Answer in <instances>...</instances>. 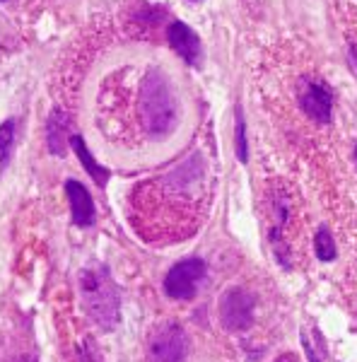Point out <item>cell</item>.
I'll return each mask as SVG.
<instances>
[{
    "label": "cell",
    "instance_id": "obj_1",
    "mask_svg": "<svg viewBox=\"0 0 357 362\" xmlns=\"http://www.w3.org/2000/svg\"><path fill=\"white\" fill-rule=\"evenodd\" d=\"M138 112L143 126L152 136H167L177 128V95L172 92V83L160 68H150L140 83Z\"/></svg>",
    "mask_w": 357,
    "mask_h": 362
},
{
    "label": "cell",
    "instance_id": "obj_2",
    "mask_svg": "<svg viewBox=\"0 0 357 362\" xmlns=\"http://www.w3.org/2000/svg\"><path fill=\"white\" fill-rule=\"evenodd\" d=\"M80 295L83 305L99 329L111 331L119 324L121 314V297L119 288L109 276V268L102 264H95L80 273Z\"/></svg>",
    "mask_w": 357,
    "mask_h": 362
},
{
    "label": "cell",
    "instance_id": "obj_3",
    "mask_svg": "<svg viewBox=\"0 0 357 362\" xmlns=\"http://www.w3.org/2000/svg\"><path fill=\"white\" fill-rule=\"evenodd\" d=\"M206 278V264L201 259H184L169 268L165 278V293L174 300H191L198 285Z\"/></svg>",
    "mask_w": 357,
    "mask_h": 362
},
{
    "label": "cell",
    "instance_id": "obj_4",
    "mask_svg": "<svg viewBox=\"0 0 357 362\" xmlns=\"http://www.w3.org/2000/svg\"><path fill=\"white\" fill-rule=\"evenodd\" d=\"M254 295L242 288H230L220 297V321L227 331H247L254 319Z\"/></svg>",
    "mask_w": 357,
    "mask_h": 362
},
{
    "label": "cell",
    "instance_id": "obj_5",
    "mask_svg": "<svg viewBox=\"0 0 357 362\" xmlns=\"http://www.w3.org/2000/svg\"><path fill=\"white\" fill-rule=\"evenodd\" d=\"M300 104L302 112L319 126L331 124V112H333V92L331 87L321 80L304 78L300 83Z\"/></svg>",
    "mask_w": 357,
    "mask_h": 362
},
{
    "label": "cell",
    "instance_id": "obj_6",
    "mask_svg": "<svg viewBox=\"0 0 357 362\" xmlns=\"http://www.w3.org/2000/svg\"><path fill=\"white\" fill-rule=\"evenodd\" d=\"M150 362H186V334L179 324H165L155 331Z\"/></svg>",
    "mask_w": 357,
    "mask_h": 362
},
{
    "label": "cell",
    "instance_id": "obj_7",
    "mask_svg": "<svg viewBox=\"0 0 357 362\" xmlns=\"http://www.w3.org/2000/svg\"><path fill=\"white\" fill-rule=\"evenodd\" d=\"M167 37H169V44L177 54L189 63L191 68H201L203 66V44H201V37L196 32L184 25V22L174 20L172 25L167 27Z\"/></svg>",
    "mask_w": 357,
    "mask_h": 362
},
{
    "label": "cell",
    "instance_id": "obj_8",
    "mask_svg": "<svg viewBox=\"0 0 357 362\" xmlns=\"http://www.w3.org/2000/svg\"><path fill=\"white\" fill-rule=\"evenodd\" d=\"M66 194H68V201H70L73 223L78 227H90L97 218V208H95V201H92L90 191H87L80 181L68 179L66 181Z\"/></svg>",
    "mask_w": 357,
    "mask_h": 362
},
{
    "label": "cell",
    "instance_id": "obj_9",
    "mask_svg": "<svg viewBox=\"0 0 357 362\" xmlns=\"http://www.w3.org/2000/svg\"><path fill=\"white\" fill-rule=\"evenodd\" d=\"M68 126L70 119L66 112L54 109L49 116V124H46V145H49L51 155H66V143H68Z\"/></svg>",
    "mask_w": 357,
    "mask_h": 362
},
{
    "label": "cell",
    "instance_id": "obj_10",
    "mask_svg": "<svg viewBox=\"0 0 357 362\" xmlns=\"http://www.w3.org/2000/svg\"><path fill=\"white\" fill-rule=\"evenodd\" d=\"M70 148L75 150V155H78V160L83 162V167H85V172L90 174L92 179L97 181L99 186H107V181H109V169H104L99 162L95 160V157L90 155V150H87V145H85V140H83V136H70Z\"/></svg>",
    "mask_w": 357,
    "mask_h": 362
},
{
    "label": "cell",
    "instance_id": "obj_11",
    "mask_svg": "<svg viewBox=\"0 0 357 362\" xmlns=\"http://www.w3.org/2000/svg\"><path fill=\"white\" fill-rule=\"evenodd\" d=\"M314 251H316V256H319V261H324V264L336 261L338 249H336V242H333V237H331V232H329V227H326V225H321L319 230H316Z\"/></svg>",
    "mask_w": 357,
    "mask_h": 362
},
{
    "label": "cell",
    "instance_id": "obj_12",
    "mask_svg": "<svg viewBox=\"0 0 357 362\" xmlns=\"http://www.w3.org/2000/svg\"><path fill=\"white\" fill-rule=\"evenodd\" d=\"M15 150V119L0 124V167H8Z\"/></svg>",
    "mask_w": 357,
    "mask_h": 362
},
{
    "label": "cell",
    "instance_id": "obj_13",
    "mask_svg": "<svg viewBox=\"0 0 357 362\" xmlns=\"http://www.w3.org/2000/svg\"><path fill=\"white\" fill-rule=\"evenodd\" d=\"M234 140H237L239 162H247L249 160V143H247V121H244L242 107H237V133H234Z\"/></svg>",
    "mask_w": 357,
    "mask_h": 362
},
{
    "label": "cell",
    "instance_id": "obj_14",
    "mask_svg": "<svg viewBox=\"0 0 357 362\" xmlns=\"http://www.w3.org/2000/svg\"><path fill=\"white\" fill-rule=\"evenodd\" d=\"M302 348H304V353H307V360L309 362H321L319 358H316V353H314V348H312V343H309V338L302 334Z\"/></svg>",
    "mask_w": 357,
    "mask_h": 362
},
{
    "label": "cell",
    "instance_id": "obj_15",
    "mask_svg": "<svg viewBox=\"0 0 357 362\" xmlns=\"http://www.w3.org/2000/svg\"><path fill=\"white\" fill-rule=\"evenodd\" d=\"M350 56H353V61H355V68H357V46H350Z\"/></svg>",
    "mask_w": 357,
    "mask_h": 362
},
{
    "label": "cell",
    "instance_id": "obj_16",
    "mask_svg": "<svg viewBox=\"0 0 357 362\" xmlns=\"http://www.w3.org/2000/svg\"><path fill=\"white\" fill-rule=\"evenodd\" d=\"M275 362H295L292 358H280V360H275Z\"/></svg>",
    "mask_w": 357,
    "mask_h": 362
},
{
    "label": "cell",
    "instance_id": "obj_17",
    "mask_svg": "<svg viewBox=\"0 0 357 362\" xmlns=\"http://www.w3.org/2000/svg\"><path fill=\"white\" fill-rule=\"evenodd\" d=\"M355 155H357V148H355Z\"/></svg>",
    "mask_w": 357,
    "mask_h": 362
}]
</instances>
